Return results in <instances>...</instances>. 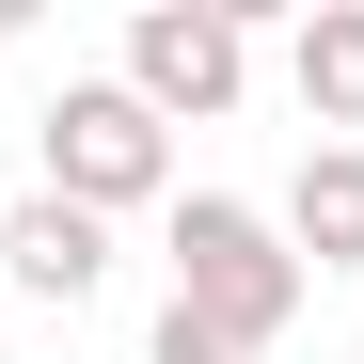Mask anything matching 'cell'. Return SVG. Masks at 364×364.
Wrapping results in <instances>:
<instances>
[{
    "instance_id": "obj_2",
    "label": "cell",
    "mask_w": 364,
    "mask_h": 364,
    "mask_svg": "<svg viewBox=\"0 0 364 364\" xmlns=\"http://www.w3.org/2000/svg\"><path fill=\"white\" fill-rule=\"evenodd\" d=\"M32 143H48V174H32V191H64L80 222H127V206H174V127H159V111H143L127 80H64Z\"/></svg>"
},
{
    "instance_id": "obj_5",
    "label": "cell",
    "mask_w": 364,
    "mask_h": 364,
    "mask_svg": "<svg viewBox=\"0 0 364 364\" xmlns=\"http://www.w3.org/2000/svg\"><path fill=\"white\" fill-rule=\"evenodd\" d=\"M285 254H301V285H333V269H364V143H301V174H285Z\"/></svg>"
},
{
    "instance_id": "obj_7",
    "label": "cell",
    "mask_w": 364,
    "mask_h": 364,
    "mask_svg": "<svg viewBox=\"0 0 364 364\" xmlns=\"http://www.w3.org/2000/svg\"><path fill=\"white\" fill-rule=\"evenodd\" d=\"M143 364H237V348H222L206 317H174V301H159V348H143Z\"/></svg>"
},
{
    "instance_id": "obj_1",
    "label": "cell",
    "mask_w": 364,
    "mask_h": 364,
    "mask_svg": "<svg viewBox=\"0 0 364 364\" xmlns=\"http://www.w3.org/2000/svg\"><path fill=\"white\" fill-rule=\"evenodd\" d=\"M159 254H174V317H206L237 364H269L285 333H301V254H285V222L254 206V191H174L159 206Z\"/></svg>"
},
{
    "instance_id": "obj_3",
    "label": "cell",
    "mask_w": 364,
    "mask_h": 364,
    "mask_svg": "<svg viewBox=\"0 0 364 364\" xmlns=\"http://www.w3.org/2000/svg\"><path fill=\"white\" fill-rule=\"evenodd\" d=\"M111 80H127L159 127H222V111L254 95V16H237V0H143Z\"/></svg>"
},
{
    "instance_id": "obj_4",
    "label": "cell",
    "mask_w": 364,
    "mask_h": 364,
    "mask_svg": "<svg viewBox=\"0 0 364 364\" xmlns=\"http://www.w3.org/2000/svg\"><path fill=\"white\" fill-rule=\"evenodd\" d=\"M0 269H16L48 317H80V301L111 285V222H80L64 191H16V222H0Z\"/></svg>"
},
{
    "instance_id": "obj_6",
    "label": "cell",
    "mask_w": 364,
    "mask_h": 364,
    "mask_svg": "<svg viewBox=\"0 0 364 364\" xmlns=\"http://www.w3.org/2000/svg\"><path fill=\"white\" fill-rule=\"evenodd\" d=\"M285 80H301V111H317L333 143H364V0H317V16L285 32Z\"/></svg>"
}]
</instances>
